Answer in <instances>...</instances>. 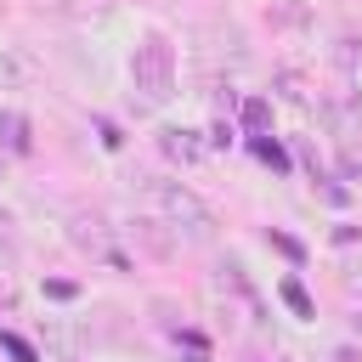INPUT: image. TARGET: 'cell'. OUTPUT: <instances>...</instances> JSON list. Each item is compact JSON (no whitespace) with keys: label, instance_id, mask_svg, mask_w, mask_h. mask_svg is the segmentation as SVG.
Returning a JSON list of instances; mask_svg holds the SVG:
<instances>
[{"label":"cell","instance_id":"cell-8","mask_svg":"<svg viewBox=\"0 0 362 362\" xmlns=\"http://www.w3.org/2000/svg\"><path fill=\"white\" fill-rule=\"evenodd\" d=\"M283 300H288L300 317H311V300H305V288H300V283H283Z\"/></svg>","mask_w":362,"mask_h":362},{"label":"cell","instance_id":"cell-1","mask_svg":"<svg viewBox=\"0 0 362 362\" xmlns=\"http://www.w3.org/2000/svg\"><path fill=\"white\" fill-rule=\"evenodd\" d=\"M141 204H147V215L153 221H164L175 238H192V243H204L209 232H215V215H209V204L187 187V181H175V175H141Z\"/></svg>","mask_w":362,"mask_h":362},{"label":"cell","instance_id":"cell-7","mask_svg":"<svg viewBox=\"0 0 362 362\" xmlns=\"http://www.w3.org/2000/svg\"><path fill=\"white\" fill-rule=\"evenodd\" d=\"M339 283L345 288H362V255H345L339 260Z\"/></svg>","mask_w":362,"mask_h":362},{"label":"cell","instance_id":"cell-4","mask_svg":"<svg viewBox=\"0 0 362 362\" xmlns=\"http://www.w3.org/2000/svg\"><path fill=\"white\" fill-rule=\"evenodd\" d=\"M34 85V57L23 45H0V90H28Z\"/></svg>","mask_w":362,"mask_h":362},{"label":"cell","instance_id":"cell-6","mask_svg":"<svg viewBox=\"0 0 362 362\" xmlns=\"http://www.w3.org/2000/svg\"><path fill=\"white\" fill-rule=\"evenodd\" d=\"M243 124H249V130H255V136H260V130H266V124H272V107H266V102H260V96H249V102H243Z\"/></svg>","mask_w":362,"mask_h":362},{"label":"cell","instance_id":"cell-3","mask_svg":"<svg viewBox=\"0 0 362 362\" xmlns=\"http://www.w3.org/2000/svg\"><path fill=\"white\" fill-rule=\"evenodd\" d=\"M209 305H215V317H221L226 328H255V322H260V294L249 288V277H243L238 266H221V272L209 277Z\"/></svg>","mask_w":362,"mask_h":362},{"label":"cell","instance_id":"cell-9","mask_svg":"<svg viewBox=\"0 0 362 362\" xmlns=\"http://www.w3.org/2000/svg\"><path fill=\"white\" fill-rule=\"evenodd\" d=\"M345 130H351V141L362 147V107H351V113H345Z\"/></svg>","mask_w":362,"mask_h":362},{"label":"cell","instance_id":"cell-2","mask_svg":"<svg viewBox=\"0 0 362 362\" xmlns=\"http://www.w3.org/2000/svg\"><path fill=\"white\" fill-rule=\"evenodd\" d=\"M130 90L141 107H164L175 96V45L164 34H141L130 51Z\"/></svg>","mask_w":362,"mask_h":362},{"label":"cell","instance_id":"cell-5","mask_svg":"<svg viewBox=\"0 0 362 362\" xmlns=\"http://www.w3.org/2000/svg\"><path fill=\"white\" fill-rule=\"evenodd\" d=\"M164 153H170V158H181V164H198V158H204V147H198L187 130H164Z\"/></svg>","mask_w":362,"mask_h":362}]
</instances>
